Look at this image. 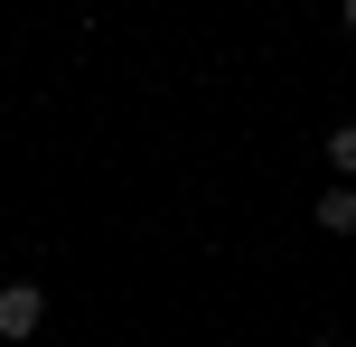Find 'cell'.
Listing matches in <instances>:
<instances>
[{"mask_svg": "<svg viewBox=\"0 0 356 347\" xmlns=\"http://www.w3.org/2000/svg\"><path fill=\"white\" fill-rule=\"evenodd\" d=\"M319 225H328V235H356V179L319 188Z\"/></svg>", "mask_w": 356, "mask_h": 347, "instance_id": "2", "label": "cell"}, {"mask_svg": "<svg viewBox=\"0 0 356 347\" xmlns=\"http://www.w3.org/2000/svg\"><path fill=\"white\" fill-rule=\"evenodd\" d=\"M38 329H47V291H38V282H10V291H0V347H19Z\"/></svg>", "mask_w": 356, "mask_h": 347, "instance_id": "1", "label": "cell"}, {"mask_svg": "<svg viewBox=\"0 0 356 347\" xmlns=\"http://www.w3.org/2000/svg\"><path fill=\"white\" fill-rule=\"evenodd\" d=\"M347 29H356V0H347Z\"/></svg>", "mask_w": 356, "mask_h": 347, "instance_id": "5", "label": "cell"}, {"mask_svg": "<svg viewBox=\"0 0 356 347\" xmlns=\"http://www.w3.org/2000/svg\"><path fill=\"white\" fill-rule=\"evenodd\" d=\"M309 347H338V338H309Z\"/></svg>", "mask_w": 356, "mask_h": 347, "instance_id": "4", "label": "cell"}, {"mask_svg": "<svg viewBox=\"0 0 356 347\" xmlns=\"http://www.w3.org/2000/svg\"><path fill=\"white\" fill-rule=\"evenodd\" d=\"M328 169H338V179H356V122L328 131Z\"/></svg>", "mask_w": 356, "mask_h": 347, "instance_id": "3", "label": "cell"}]
</instances>
